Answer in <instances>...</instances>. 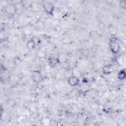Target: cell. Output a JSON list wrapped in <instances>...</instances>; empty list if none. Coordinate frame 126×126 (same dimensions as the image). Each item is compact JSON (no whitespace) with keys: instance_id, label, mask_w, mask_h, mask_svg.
Segmentation results:
<instances>
[{"instance_id":"6","label":"cell","mask_w":126,"mask_h":126,"mask_svg":"<svg viewBox=\"0 0 126 126\" xmlns=\"http://www.w3.org/2000/svg\"><path fill=\"white\" fill-rule=\"evenodd\" d=\"M113 71V67L111 64H106L102 68V72L105 75H110Z\"/></svg>"},{"instance_id":"10","label":"cell","mask_w":126,"mask_h":126,"mask_svg":"<svg viewBox=\"0 0 126 126\" xmlns=\"http://www.w3.org/2000/svg\"><path fill=\"white\" fill-rule=\"evenodd\" d=\"M31 39L33 40V41L34 42V43L36 45L39 44L40 42V40L39 38H38L36 36H32Z\"/></svg>"},{"instance_id":"8","label":"cell","mask_w":126,"mask_h":126,"mask_svg":"<svg viewBox=\"0 0 126 126\" xmlns=\"http://www.w3.org/2000/svg\"><path fill=\"white\" fill-rule=\"evenodd\" d=\"M27 47L29 49H33L34 48V47H35L36 45L35 44L34 42L33 41V40L31 39L30 40H29L28 42H27Z\"/></svg>"},{"instance_id":"9","label":"cell","mask_w":126,"mask_h":126,"mask_svg":"<svg viewBox=\"0 0 126 126\" xmlns=\"http://www.w3.org/2000/svg\"><path fill=\"white\" fill-rule=\"evenodd\" d=\"M119 6L121 8L125 9L126 8V1L125 0H122L119 2Z\"/></svg>"},{"instance_id":"7","label":"cell","mask_w":126,"mask_h":126,"mask_svg":"<svg viewBox=\"0 0 126 126\" xmlns=\"http://www.w3.org/2000/svg\"><path fill=\"white\" fill-rule=\"evenodd\" d=\"M117 77L118 79L121 81L125 80L126 78V72L125 69H123L120 70L118 73Z\"/></svg>"},{"instance_id":"2","label":"cell","mask_w":126,"mask_h":126,"mask_svg":"<svg viewBox=\"0 0 126 126\" xmlns=\"http://www.w3.org/2000/svg\"><path fill=\"white\" fill-rule=\"evenodd\" d=\"M31 78L32 80L36 83L40 82L43 79V76L41 72L38 70H35L32 73Z\"/></svg>"},{"instance_id":"3","label":"cell","mask_w":126,"mask_h":126,"mask_svg":"<svg viewBox=\"0 0 126 126\" xmlns=\"http://www.w3.org/2000/svg\"><path fill=\"white\" fill-rule=\"evenodd\" d=\"M110 49L112 53L113 54H117L120 49V45L117 41L114 39H111L109 43Z\"/></svg>"},{"instance_id":"1","label":"cell","mask_w":126,"mask_h":126,"mask_svg":"<svg viewBox=\"0 0 126 126\" xmlns=\"http://www.w3.org/2000/svg\"><path fill=\"white\" fill-rule=\"evenodd\" d=\"M5 13L10 16H13L17 12V7L16 5L12 2L8 3L4 6Z\"/></svg>"},{"instance_id":"4","label":"cell","mask_w":126,"mask_h":126,"mask_svg":"<svg viewBox=\"0 0 126 126\" xmlns=\"http://www.w3.org/2000/svg\"><path fill=\"white\" fill-rule=\"evenodd\" d=\"M43 7L45 12L48 14H52L55 10L54 4L50 1H46L43 4Z\"/></svg>"},{"instance_id":"5","label":"cell","mask_w":126,"mask_h":126,"mask_svg":"<svg viewBox=\"0 0 126 126\" xmlns=\"http://www.w3.org/2000/svg\"><path fill=\"white\" fill-rule=\"evenodd\" d=\"M67 82L68 85L70 86L75 87L79 85L80 80L77 76L75 75H72L68 77L67 79Z\"/></svg>"}]
</instances>
